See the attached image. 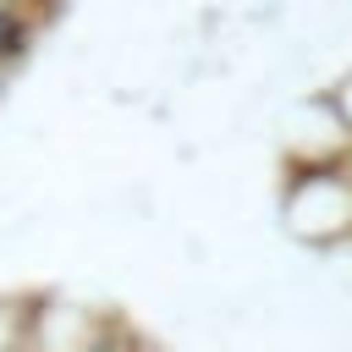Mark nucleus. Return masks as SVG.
<instances>
[{"label": "nucleus", "instance_id": "nucleus-1", "mask_svg": "<svg viewBox=\"0 0 352 352\" xmlns=\"http://www.w3.org/2000/svg\"><path fill=\"white\" fill-rule=\"evenodd\" d=\"M346 154H330V160H286L275 209H280L286 236L302 242L308 253H324L341 236H352V160Z\"/></svg>", "mask_w": 352, "mask_h": 352}]
</instances>
